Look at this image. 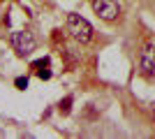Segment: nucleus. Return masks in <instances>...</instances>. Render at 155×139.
<instances>
[{"label": "nucleus", "instance_id": "obj_1", "mask_svg": "<svg viewBox=\"0 0 155 139\" xmlns=\"http://www.w3.org/2000/svg\"><path fill=\"white\" fill-rule=\"evenodd\" d=\"M67 33L79 42V44H88L93 40V26L81 16V14H67Z\"/></svg>", "mask_w": 155, "mask_h": 139}, {"label": "nucleus", "instance_id": "obj_3", "mask_svg": "<svg viewBox=\"0 0 155 139\" xmlns=\"http://www.w3.org/2000/svg\"><path fill=\"white\" fill-rule=\"evenodd\" d=\"M139 72L143 77H148V79L155 74V40L153 37L146 40L143 46H141V53H139Z\"/></svg>", "mask_w": 155, "mask_h": 139}, {"label": "nucleus", "instance_id": "obj_4", "mask_svg": "<svg viewBox=\"0 0 155 139\" xmlns=\"http://www.w3.org/2000/svg\"><path fill=\"white\" fill-rule=\"evenodd\" d=\"M93 12L102 21H116L120 16V5L118 0H93Z\"/></svg>", "mask_w": 155, "mask_h": 139}, {"label": "nucleus", "instance_id": "obj_5", "mask_svg": "<svg viewBox=\"0 0 155 139\" xmlns=\"http://www.w3.org/2000/svg\"><path fill=\"white\" fill-rule=\"evenodd\" d=\"M49 63H51L49 58H39V60L32 63V70H37L39 79H49V77H51V72H49Z\"/></svg>", "mask_w": 155, "mask_h": 139}, {"label": "nucleus", "instance_id": "obj_7", "mask_svg": "<svg viewBox=\"0 0 155 139\" xmlns=\"http://www.w3.org/2000/svg\"><path fill=\"white\" fill-rule=\"evenodd\" d=\"M16 86H19V88H26V86H28V79H23V77H19V79H16Z\"/></svg>", "mask_w": 155, "mask_h": 139}, {"label": "nucleus", "instance_id": "obj_2", "mask_svg": "<svg viewBox=\"0 0 155 139\" xmlns=\"http://www.w3.org/2000/svg\"><path fill=\"white\" fill-rule=\"evenodd\" d=\"M9 44H12V49L16 51L19 58H26V56H30L35 51L37 42H35V35L30 30H14L9 35Z\"/></svg>", "mask_w": 155, "mask_h": 139}, {"label": "nucleus", "instance_id": "obj_6", "mask_svg": "<svg viewBox=\"0 0 155 139\" xmlns=\"http://www.w3.org/2000/svg\"><path fill=\"white\" fill-rule=\"evenodd\" d=\"M72 102H74V98H72V95H67L65 100H60V104H58V111L67 116V114L72 111Z\"/></svg>", "mask_w": 155, "mask_h": 139}, {"label": "nucleus", "instance_id": "obj_8", "mask_svg": "<svg viewBox=\"0 0 155 139\" xmlns=\"http://www.w3.org/2000/svg\"><path fill=\"white\" fill-rule=\"evenodd\" d=\"M153 121H155V109H153Z\"/></svg>", "mask_w": 155, "mask_h": 139}]
</instances>
